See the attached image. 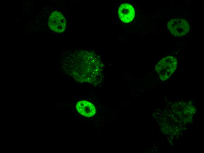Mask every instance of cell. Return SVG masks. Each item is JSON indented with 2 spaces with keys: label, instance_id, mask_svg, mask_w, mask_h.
Here are the masks:
<instances>
[{
  "label": "cell",
  "instance_id": "7a4b0ae2",
  "mask_svg": "<svg viewBox=\"0 0 204 153\" xmlns=\"http://www.w3.org/2000/svg\"><path fill=\"white\" fill-rule=\"evenodd\" d=\"M177 61L174 57L168 56L160 60L155 67V70L162 81L167 79L175 71Z\"/></svg>",
  "mask_w": 204,
  "mask_h": 153
},
{
  "label": "cell",
  "instance_id": "8992f818",
  "mask_svg": "<svg viewBox=\"0 0 204 153\" xmlns=\"http://www.w3.org/2000/svg\"><path fill=\"white\" fill-rule=\"evenodd\" d=\"M77 111L81 115L86 117L93 116L96 110L94 105L86 100H81L77 102L76 105Z\"/></svg>",
  "mask_w": 204,
  "mask_h": 153
},
{
  "label": "cell",
  "instance_id": "3957f363",
  "mask_svg": "<svg viewBox=\"0 0 204 153\" xmlns=\"http://www.w3.org/2000/svg\"><path fill=\"white\" fill-rule=\"evenodd\" d=\"M167 27L173 35L179 37L186 34L190 29L188 22L185 19L181 18L171 19L168 22Z\"/></svg>",
  "mask_w": 204,
  "mask_h": 153
},
{
  "label": "cell",
  "instance_id": "6da1fadb",
  "mask_svg": "<svg viewBox=\"0 0 204 153\" xmlns=\"http://www.w3.org/2000/svg\"><path fill=\"white\" fill-rule=\"evenodd\" d=\"M65 57L66 72L81 82L98 84L104 77L103 65L100 56L94 51L72 50Z\"/></svg>",
  "mask_w": 204,
  "mask_h": 153
},
{
  "label": "cell",
  "instance_id": "5b68a950",
  "mask_svg": "<svg viewBox=\"0 0 204 153\" xmlns=\"http://www.w3.org/2000/svg\"><path fill=\"white\" fill-rule=\"evenodd\" d=\"M118 13L120 19L125 23L131 22L135 16L133 7L127 3H123L121 5L119 8Z\"/></svg>",
  "mask_w": 204,
  "mask_h": 153
},
{
  "label": "cell",
  "instance_id": "277c9868",
  "mask_svg": "<svg viewBox=\"0 0 204 153\" xmlns=\"http://www.w3.org/2000/svg\"><path fill=\"white\" fill-rule=\"evenodd\" d=\"M48 24L50 28L53 31L62 33L65 29L66 21L64 16L60 12L55 11L51 14Z\"/></svg>",
  "mask_w": 204,
  "mask_h": 153
}]
</instances>
